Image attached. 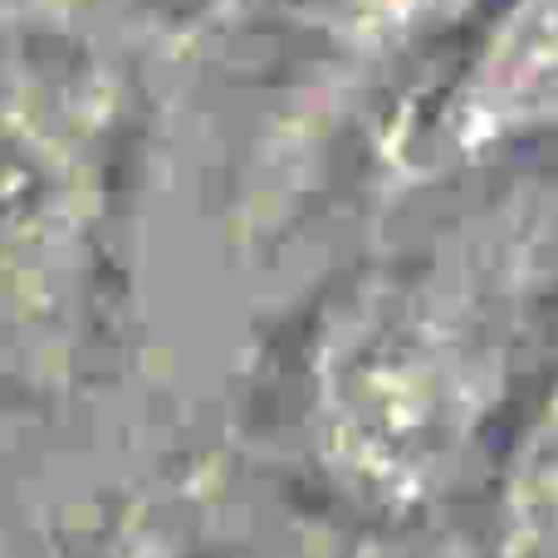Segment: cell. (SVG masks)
<instances>
[{
  "instance_id": "3",
  "label": "cell",
  "mask_w": 558,
  "mask_h": 558,
  "mask_svg": "<svg viewBox=\"0 0 558 558\" xmlns=\"http://www.w3.org/2000/svg\"><path fill=\"white\" fill-rule=\"evenodd\" d=\"M500 0H294L289 94L275 143L304 153L383 88L451 59Z\"/></svg>"
},
{
  "instance_id": "1",
  "label": "cell",
  "mask_w": 558,
  "mask_h": 558,
  "mask_svg": "<svg viewBox=\"0 0 558 558\" xmlns=\"http://www.w3.org/2000/svg\"><path fill=\"white\" fill-rule=\"evenodd\" d=\"M128 88L69 45H0V289L69 260L98 221Z\"/></svg>"
},
{
  "instance_id": "2",
  "label": "cell",
  "mask_w": 558,
  "mask_h": 558,
  "mask_svg": "<svg viewBox=\"0 0 558 558\" xmlns=\"http://www.w3.org/2000/svg\"><path fill=\"white\" fill-rule=\"evenodd\" d=\"M558 137V0H500L402 118L397 167L441 177Z\"/></svg>"
}]
</instances>
